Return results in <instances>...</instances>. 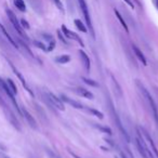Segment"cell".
I'll return each mask as SVG.
<instances>
[{
  "instance_id": "cell-1",
  "label": "cell",
  "mask_w": 158,
  "mask_h": 158,
  "mask_svg": "<svg viewBox=\"0 0 158 158\" xmlns=\"http://www.w3.org/2000/svg\"><path fill=\"white\" fill-rule=\"evenodd\" d=\"M135 142H136V147L139 149V153L141 154L143 158H154V154L152 151H149L148 146L145 143L143 136L141 135L140 131L138 129V133H136V138H135Z\"/></svg>"
},
{
  "instance_id": "cell-2",
  "label": "cell",
  "mask_w": 158,
  "mask_h": 158,
  "mask_svg": "<svg viewBox=\"0 0 158 158\" xmlns=\"http://www.w3.org/2000/svg\"><path fill=\"white\" fill-rule=\"evenodd\" d=\"M6 13H7L8 18H9L10 22H11V24L13 25V27L15 28V31H18L19 34H20L21 36H22L24 39H27V36L26 34H25L24 29H23V27L21 26V23L20 21L18 20V18L15 16V14L13 13V12L11 11L10 9H6Z\"/></svg>"
},
{
  "instance_id": "cell-23",
  "label": "cell",
  "mask_w": 158,
  "mask_h": 158,
  "mask_svg": "<svg viewBox=\"0 0 158 158\" xmlns=\"http://www.w3.org/2000/svg\"><path fill=\"white\" fill-rule=\"evenodd\" d=\"M89 110V112H90V113H92V114H94L95 115V116H98V117H99V118H103V114H102V113L101 112H99V110H91V108H90V110Z\"/></svg>"
},
{
  "instance_id": "cell-22",
  "label": "cell",
  "mask_w": 158,
  "mask_h": 158,
  "mask_svg": "<svg viewBox=\"0 0 158 158\" xmlns=\"http://www.w3.org/2000/svg\"><path fill=\"white\" fill-rule=\"evenodd\" d=\"M95 127H97L98 129L102 130V131L106 132V133H108V134H112V131H110V128H106V127H102V126H98V125H95Z\"/></svg>"
},
{
  "instance_id": "cell-11",
  "label": "cell",
  "mask_w": 158,
  "mask_h": 158,
  "mask_svg": "<svg viewBox=\"0 0 158 158\" xmlns=\"http://www.w3.org/2000/svg\"><path fill=\"white\" fill-rule=\"evenodd\" d=\"M113 113H114V112H113ZM114 118H115V121L117 123V126H118L119 130L121 131V134H123V135L125 136L126 141H127V142L129 143V142H130V138H129V135H128V133H127V131H126V129L123 127V123H121L120 119H119L118 115H117L116 113H114Z\"/></svg>"
},
{
  "instance_id": "cell-4",
  "label": "cell",
  "mask_w": 158,
  "mask_h": 158,
  "mask_svg": "<svg viewBox=\"0 0 158 158\" xmlns=\"http://www.w3.org/2000/svg\"><path fill=\"white\" fill-rule=\"evenodd\" d=\"M0 89L3 91V92L6 93V95H7L8 98L10 99V101L13 103V105H14V107L16 108V110L19 112V114H21L22 115V113H21V108L19 107V104H18V102H16V100H15V95L12 93V91L10 90V88L8 87V85H7V81H5V80H2V79L0 78Z\"/></svg>"
},
{
  "instance_id": "cell-19",
  "label": "cell",
  "mask_w": 158,
  "mask_h": 158,
  "mask_svg": "<svg viewBox=\"0 0 158 158\" xmlns=\"http://www.w3.org/2000/svg\"><path fill=\"white\" fill-rule=\"evenodd\" d=\"M7 85H8V87L10 88V90L12 91V93L15 95L16 93H18V88H16V86H15V84L13 82V80H12V79H8Z\"/></svg>"
},
{
  "instance_id": "cell-30",
  "label": "cell",
  "mask_w": 158,
  "mask_h": 158,
  "mask_svg": "<svg viewBox=\"0 0 158 158\" xmlns=\"http://www.w3.org/2000/svg\"><path fill=\"white\" fill-rule=\"evenodd\" d=\"M57 34H59V37H60V39H61L62 41H63V42H65V44H66V40L64 39V37H63V36H62L61 31H57Z\"/></svg>"
},
{
  "instance_id": "cell-15",
  "label": "cell",
  "mask_w": 158,
  "mask_h": 158,
  "mask_svg": "<svg viewBox=\"0 0 158 158\" xmlns=\"http://www.w3.org/2000/svg\"><path fill=\"white\" fill-rule=\"evenodd\" d=\"M132 49H133V51H134V53H135L136 57H138V59L140 60L141 62H142L143 65H146V59H145V56H144V54L142 53V51H141L136 46H134V44L132 46Z\"/></svg>"
},
{
  "instance_id": "cell-9",
  "label": "cell",
  "mask_w": 158,
  "mask_h": 158,
  "mask_svg": "<svg viewBox=\"0 0 158 158\" xmlns=\"http://www.w3.org/2000/svg\"><path fill=\"white\" fill-rule=\"evenodd\" d=\"M62 31L64 33V35L66 36L67 38H69V39H74V40H76V41H78L79 44H81V46H84V42L81 41V39L78 37V36L76 35L75 33H73V31H70L69 29H67V27L66 26H62Z\"/></svg>"
},
{
  "instance_id": "cell-8",
  "label": "cell",
  "mask_w": 158,
  "mask_h": 158,
  "mask_svg": "<svg viewBox=\"0 0 158 158\" xmlns=\"http://www.w3.org/2000/svg\"><path fill=\"white\" fill-rule=\"evenodd\" d=\"M21 113H22L23 117L27 120V123H29V126H31L33 129H37V123H36V120L34 119V117L27 112L26 108H24V107L21 108Z\"/></svg>"
},
{
  "instance_id": "cell-29",
  "label": "cell",
  "mask_w": 158,
  "mask_h": 158,
  "mask_svg": "<svg viewBox=\"0 0 158 158\" xmlns=\"http://www.w3.org/2000/svg\"><path fill=\"white\" fill-rule=\"evenodd\" d=\"M125 1H126V2H127V3H128V5H129V6H130V7H131V8H132V9H133V8H134V5H133V2H132L131 0H125Z\"/></svg>"
},
{
  "instance_id": "cell-14",
  "label": "cell",
  "mask_w": 158,
  "mask_h": 158,
  "mask_svg": "<svg viewBox=\"0 0 158 158\" xmlns=\"http://www.w3.org/2000/svg\"><path fill=\"white\" fill-rule=\"evenodd\" d=\"M79 54H80V57H81L82 62H84V66L85 68H86L87 72H89L90 70V59L88 57V55L86 54V53L84 52V51H79Z\"/></svg>"
},
{
  "instance_id": "cell-5",
  "label": "cell",
  "mask_w": 158,
  "mask_h": 158,
  "mask_svg": "<svg viewBox=\"0 0 158 158\" xmlns=\"http://www.w3.org/2000/svg\"><path fill=\"white\" fill-rule=\"evenodd\" d=\"M78 3H79V6H80V9H81L82 13H84V16H85V20H86L87 25H88V27L91 31V34H92V36H94V31H93L92 22H91L90 14H89L88 6H87L86 0H78Z\"/></svg>"
},
{
  "instance_id": "cell-27",
  "label": "cell",
  "mask_w": 158,
  "mask_h": 158,
  "mask_svg": "<svg viewBox=\"0 0 158 158\" xmlns=\"http://www.w3.org/2000/svg\"><path fill=\"white\" fill-rule=\"evenodd\" d=\"M54 2H55V5H56V7L59 8L61 11H63L64 8H63V5H62V2H61V0H54Z\"/></svg>"
},
{
  "instance_id": "cell-31",
  "label": "cell",
  "mask_w": 158,
  "mask_h": 158,
  "mask_svg": "<svg viewBox=\"0 0 158 158\" xmlns=\"http://www.w3.org/2000/svg\"><path fill=\"white\" fill-rule=\"evenodd\" d=\"M156 2H157V8H158V0H156Z\"/></svg>"
},
{
  "instance_id": "cell-18",
  "label": "cell",
  "mask_w": 158,
  "mask_h": 158,
  "mask_svg": "<svg viewBox=\"0 0 158 158\" xmlns=\"http://www.w3.org/2000/svg\"><path fill=\"white\" fill-rule=\"evenodd\" d=\"M114 12H115V15L117 16V19L119 20V22H120V24L123 25V27L126 29V31H129V29H128V26H127V24H126V22H125V20L123 19V16H121V14L118 12V10H116V9H114Z\"/></svg>"
},
{
  "instance_id": "cell-7",
  "label": "cell",
  "mask_w": 158,
  "mask_h": 158,
  "mask_svg": "<svg viewBox=\"0 0 158 158\" xmlns=\"http://www.w3.org/2000/svg\"><path fill=\"white\" fill-rule=\"evenodd\" d=\"M8 63H9V64H10V66H11V68H12V69H13L14 74H15V75H16V76H18V78H19V79H20V80H21V82H22L23 87H24V88H25V89H26V91H27V92H28V93H29V94H31V97H34V93H33V92H31V89H29V88H28V86H27V85H26V81H25V79H24V77H23V76H22V74H21V73H20V72H19V70H18V69H16V68H15V66H14V65H13V64H12V63H11V62H10V61H9V60H8Z\"/></svg>"
},
{
  "instance_id": "cell-26",
  "label": "cell",
  "mask_w": 158,
  "mask_h": 158,
  "mask_svg": "<svg viewBox=\"0 0 158 158\" xmlns=\"http://www.w3.org/2000/svg\"><path fill=\"white\" fill-rule=\"evenodd\" d=\"M34 44H35V46H37L38 48L42 49V50H44V51H47V48L44 46V44H41V42H39V41H34Z\"/></svg>"
},
{
  "instance_id": "cell-16",
  "label": "cell",
  "mask_w": 158,
  "mask_h": 158,
  "mask_svg": "<svg viewBox=\"0 0 158 158\" xmlns=\"http://www.w3.org/2000/svg\"><path fill=\"white\" fill-rule=\"evenodd\" d=\"M76 92L78 93L79 95H81V97H84V98H87V99H93V94H92V93H91L90 91L84 89V88L76 89Z\"/></svg>"
},
{
  "instance_id": "cell-25",
  "label": "cell",
  "mask_w": 158,
  "mask_h": 158,
  "mask_svg": "<svg viewBox=\"0 0 158 158\" xmlns=\"http://www.w3.org/2000/svg\"><path fill=\"white\" fill-rule=\"evenodd\" d=\"M20 23H21V26L23 27V28H26V29H28L29 28V24L26 22L25 20H21L20 21Z\"/></svg>"
},
{
  "instance_id": "cell-6",
  "label": "cell",
  "mask_w": 158,
  "mask_h": 158,
  "mask_svg": "<svg viewBox=\"0 0 158 158\" xmlns=\"http://www.w3.org/2000/svg\"><path fill=\"white\" fill-rule=\"evenodd\" d=\"M141 89H142L143 93H144L145 98H146L147 102H148L149 106H151L152 110H153V115H154V118H155L156 123H158V107H157V104L155 103V101H154V99L151 97V94H149V92L146 90L145 88H143V87H141Z\"/></svg>"
},
{
  "instance_id": "cell-28",
  "label": "cell",
  "mask_w": 158,
  "mask_h": 158,
  "mask_svg": "<svg viewBox=\"0 0 158 158\" xmlns=\"http://www.w3.org/2000/svg\"><path fill=\"white\" fill-rule=\"evenodd\" d=\"M112 79H113V81H114V85H115V86H117V80H115V78H114L113 76H112ZM118 91H119V93L121 94V89H120V87H119V86H118Z\"/></svg>"
},
{
  "instance_id": "cell-3",
  "label": "cell",
  "mask_w": 158,
  "mask_h": 158,
  "mask_svg": "<svg viewBox=\"0 0 158 158\" xmlns=\"http://www.w3.org/2000/svg\"><path fill=\"white\" fill-rule=\"evenodd\" d=\"M44 100H46V101L49 102V104H50L51 107L59 108L60 110H65V107H64V104H63V101H62L61 99H59V98H57L54 93L48 92V93H46V94H44Z\"/></svg>"
},
{
  "instance_id": "cell-13",
  "label": "cell",
  "mask_w": 158,
  "mask_h": 158,
  "mask_svg": "<svg viewBox=\"0 0 158 158\" xmlns=\"http://www.w3.org/2000/svg\"><path fill=\"white\" fill-rule=\"evenodd\" d=\"M0 31H1V33H2V34H3V35H5V36H6V38H7V39H8V40H9V42H10V44H12V46H13V47H14V48H16V49H18V48H19L18 44H16V42H15V41H14V39H13V38H12V37H11V36H10V34H9V33H8V31H7V29H6V28H5V27H3V25H2V24H1V23H0Z\"/></svg>"
},
{
  "instance_id": "cell-10",
  "label": "cell",
  "mask_w": 158,
  "mask_h": 158,
  "mask_svg": "<svg viewBox=\"0 0 158 158\" xmlns=\"http://www.w3.org/2000/svg\"><path fill=\"white\" fill-rule=\"evenodd\" d=\"M142 132L144 133V136L146 138V140L148 141V145L151 146V148H152V152H153V154L156 156V157L158 158V149H157V147H156V145H155V143H154V141H153V139L149 136V134H148V132L146 131L145 129H143L142 128Z\"/></svg>"
},
{
  "instance_id": "cell-32",
  "label": "cell",
  "mask_w": 158,
  "mask_h": 158,
  "mask_svg": "<svg viewBox=\"0 0 158 158\" xmlns=\"http://www.w3.org/2000/svg\"><path fill=\"white\" fill-rule=\"evenodd\" d=\"M5 158H9V157H5Z\"/></svg>"
},
{
  "instance_id": "cell-24",
  "label": "cell",
  "mask_w": 158,
  "mask_h": 158,
  "mask_svg": "<svg viewBox=\"0 0 158 158\" xmlns=\"http://www.w3.org/2000/svg\"><path fill=\"white\" fill-rule=\"evenodd\" d=\"M82 79H84V81L86 82L87 85H90V86H93V87H98V84L93 81V80H90V79H87V78H82Z\"/></svg>"
},
{
  "instance_id": "cell-12",
  "label": "cell",
  "mask_w": 158,
  "mask_h": 158,
  "mask_svg": "<svg viewBox=\"0 0 158 158\" xmlns=\"http://www.w3.org/2000/svg\"><path fill=\"white\" fill-rule=\"evenodd\" d=\"M61 100H62V101H64V102H66V103H68L69 105H72L73 107H75V108H78V110H81V108H84L82 104H80L79 102L75 101V100H72L70 98L66 97V95H64V94L61 97Z\"/></svg>"
},
{
  "instance_id": "cell-21",
  "label": "cell",
  "mask_w": 158,
  "mask_h": 158,
  "mask_svg": "<svg viewBox=\"0 0 158 158\" xmlns=\"http://www.w3.org/2000/svg\"><path fill=\"white\" fill-rule=\"evenodd\" d=\"M69 60H70V57L68 56V55H62V56L55 59V61L60 64H65V63H67V62H69Z\"/></svg>"
},
{
  "instance_id": "cell-20",
  "label": "cell",
  "mask_w": 158,
  "mask_h": 158,
  "mask_svg": "<svg viewBox=\"0 0 158 158\" xmlns=\"http://www.w3.org/2000/svg\"><path fill=\"white\" fill-rule=\"evenodd\" d=\"M75 25H76V27L79 29V31H81L82 33H87L86 26H85L84 23H82L80 20H75Z\"/></svg>"
},
{
  "instance_id": "cell-17",
  "label": "cell",
  "mask_w": 158,
  "mask_h": 158,
  "mask_svg": "<svg viewBox=\"0 0 158 158\" xmlns=\"http://www.w3.org/2000/svg\"><path fill=\"white\" fill-rule=\"evenodd\" d=\"M13 2H14V6H15L20 11H22V12L26 11V5H25V2L23 0H14Z\"/></svg>"
}]
</instances>
